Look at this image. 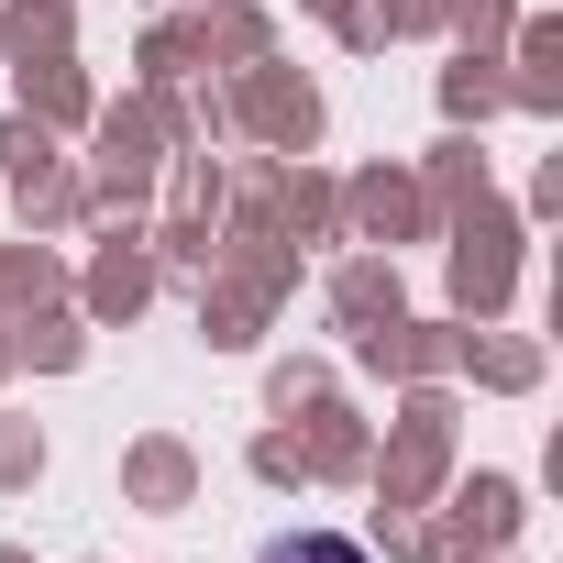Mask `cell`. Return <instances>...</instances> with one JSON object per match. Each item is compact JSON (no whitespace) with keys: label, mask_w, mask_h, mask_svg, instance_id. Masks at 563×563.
I'll list each match as a JSON object with an SVG mask.
<instances>
[{"label":"cell","mask_w":563,"mask_h":563,"mask_svg":"<svg viewBox=\"0 0 563 563\" xmlns=\"http://www.w3.org/2000/svg\"><path fill=\"white\" fill-rule=\"evenodd\" d=\"M265 563H365V552H354V541H276Z\"/></svg>","instance_id":"6da1fadb"}]
</instances>
